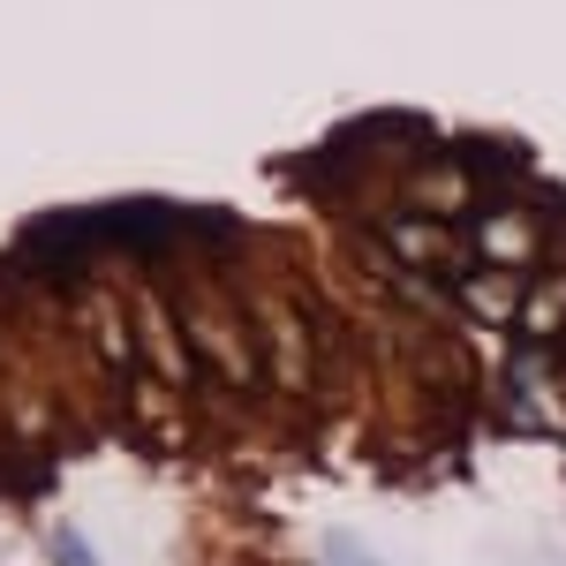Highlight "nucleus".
<instances>
[{
    "label": "nucleus",
    "instance_id": "nucleus-1",
    "mask_svg": "<svg viewBox=\"0 0 566 566\" xmlns=\"http://www.w3.org/2000/svg\"><path fill=\"white\" fill-rule=\"evenodd\" d=\"M53 552H61V566H91V559H84V544H69V536H61Z\"/></svg>",
    "mask_w": 566,
    "mask_h": 566
}]
</instances>
